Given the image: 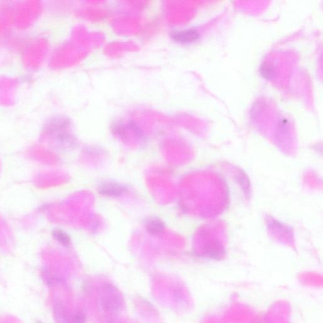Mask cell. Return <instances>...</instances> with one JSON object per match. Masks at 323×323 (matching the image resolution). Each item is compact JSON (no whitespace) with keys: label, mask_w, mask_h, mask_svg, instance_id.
Returning a JSON list of instances; mask_svg holds the SVG:
<instances>
[{"label":"cell","mask_w":323,"mask_h":323,"mask_svg":"<svg viewBox=\"0 0 323 323\" xmlns=\"http://www.w3.org/2000/svg\"><path fill=\"white\" fill-rule=\"evenodd\" d=\"M52 235L54 239L58 241L61 245L64 247H68L70 244L71 238L69 237L68 233L64 232L61 229H54L52 232Z\"/></svg>","instance_id":"6"},{"label":"cell","mask_w":323,"mask_h":323,"mask_svg":"<svg viewBox=\"0 0 323 323\" xmlns=\"http://www.w3.org/2000/svg\"><path fill=\"white\" fill-rule=\"evenodd\" d=\"M54 317L57 323H70L72 315L63 305L58 304L54 307Z\"/></svg>","instance_id":"5"},{"label":"cell","mask_w":323,"mask_h":323,"mask_svg":"<svg viewBox=\"0 0 323 323\" xmlns=\"http://www.w3.org/2000/svg\"><path fill=\"white\" fill-rule=\"evenodd\" d=\"M126 190L127 188L125 186L114 182L103 183L98 188L99 193L101 195L109 197H116L122 195Z\"/></svg>","instance_id":"2"},{"label":"cell","mask_w":323,"mask_h":323,"mask_svg":"<svg viewBox=\"0 0 323 323\" xmlns=\"http://www.w3.org/2000/svg\"><path fill=\"white\" fill-rule=\"evenodd\" d=\"M100 302L106 312H117L123 309L124 300L122 294L116 287L106 284L102 288Z\"/></svg>","instance_id":"1"},{"label":"cell","mask_w":323,"mask_h":323,"mask_svg":"<svg viewBox=\"0 0 323 323\" xmlns=\"http://www.w3.org/2000/svg\"><path fill=\"white\" fill-rule=\"evenodd\" d=\"M145 224L146 230L150 235H160L165 230V222L156 217H149L146 220Z\"/></svg>","instance_id":"4"},{"label":"cell","mask_w":323,"mask_h":323,"mask_svg":"<svg viewBox=\"0 0 323 323\" xmlns=\"http://www.w3.org/2000/svg\"><path fill=\"white\" fill-rule=\"evenodd\" d=\"M37 323H43V322H42L41 321H37Z\"/></svg>","instance_id":"9"},{"label":"cell","mask_w":323,"mask_h":323,"mask_svg":"<svg viewBox=\"0 0 323 323\" xmlns=\"http://www.w3.org/2000/svg\"><path fill=\"white\" fill-rule=\"evenodd\" d=\"M174 41L180 43H190L196 41L200 37L198 32L195 29L183 30V31H174L171 34Z\"/></svg>","instance_id":"3"},{"label":"cell","mask_w":323,"mask_h":323,"mask_svg":"<svg viewBox=\"0 0 323 323\" xmlns=\"http://www.w3.org/2000/svg\"><path fill=\"white\" fill-rule=\"evenodd\" d=\"M86 317L84 313L78 312L72 315L70 323H86Z\"/></svg>","instance_id":"8"},{"label":"cell","mask_w":323,"mask_h":323,"mask_svg":"<svg viewBox=\"0 0 323 323\" xmlns=\"http://www.w3.org/2000/svg\"><path fill=\"white\" fill-rule=\"evenodd\" d=\"M260 73L263 77L267 79H271L275 75V70L272 64L264 63L260 67Z\"/></svg>","instance_id":"7"}]
</instances>
